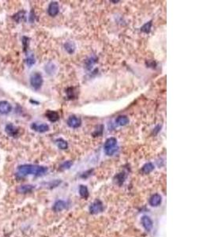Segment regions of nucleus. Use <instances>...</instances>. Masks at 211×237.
I'll list each match as a JSON object with an SVG mask.
<instances>
[{
  "label": "nucleus",
  "instance_id": "f257e3e1",
  "mask_svg": "<svg viewBox=\"0 0 211 237\" xmlns=\"http://www.w3.org/2000/svg\"><path fill=\"white\" fill-rule=\"evenodd\" d=\"M48 172V168L44 166L35 165H23L18 167V172L21 175H33L36 176H40Z\"/></svg>",
  "mask_w": 211,
  "mask_h": 237
},
{
  "label": "nucleus",
  "instance_id": "f03ea898",
  "mask_svg": "<svg viewBox=\"0 0 211 237\" xmlns=\"http://www.w3.org/2000/svg\"><path fill=\"white\" fill-rule=\"evenodd\" d=\"M117 140L116 137H110L106 140L104 145V150L108 156H112L117 151Z\"/></svg>",
  "mask_w": 211,
  "mask_h": 237
},
{
  "label": "nucleus",
  "instance_id": "7ed1b4c3",
  "mask_svg": "<svg viewBox=\"0 0 211 237\" xmlns=\"http://www.w3.org/2000/svg\"><path fill=\"white\" fill-rule=\"evenodd\" d=\"M30 84L35 90H39L43 85V77L40 73H34L30 77Z\"/></svg>",
  "mask_w": 211,
  "mask_h": 237
},
{
  "label": "nucleus",
  "instance_id": "20e7f679",
  "mask_svg": "<svg viewBox=\"0 0 211 237\" xmlns=\"http://www.w3.org/2000/svg\"><path fill=\"white\" fill-rule=\"evenodd\" d=\"M89 212L91 214H99L104 211L103 203L100 200H96L89 205Z\"/></svg>",
  "mask_w": 211,
  "mask_h": 237
},
{
  "label": "nucleus",
  "instance_id": "39448f33",
  "mask_svg": "<svg viewBox=\"0 0 211 237\" xmlns=\"http://www.w3.org/2000/svg\"><path fill=\"white\" fill-rule=\"evenodd\" d=\"M68 127L70 128H78L82 124V120L80 118L77 117L75 115H70L67 121Z\"/></svg>",
  "mask_w": 211,
  "mask_h": 237
},
{
  "label": "nucleus",
  "instance_id": "423d86ee",
  "mask_svg": "<svg viewBox=\"0 0 211 237\" xmlns=\"http://www.w3.org/2000/svg\"><path fill=\"white\" fill-rule=\"evenodd\" d=\"M141 222H142V226H143V228H145L146 232H150L152 228H153V221L148 216H143V217H142Z\"/></svg>",
  "mask_w": 211,
  "mask_h": 237
},
{
  "label": "nucleus",
  "instance_id": "0eeeda50",
  "mask_svg": "<svg viewBox=\"0 0 211 237\" xmlns=\"http://www.w3.org/2000/svg\"><path fill=\"white\" fill-rule=\"evenodd\" d=\"M31 128L33 130H35V131L39 133H44L49 130V126L48 124H45V123L38 124L36 122H33L31 124Z\"/></svg>",
  "mask_w": 211,
  "mask_h": 237
},
{
  "label": "nucleus",
  "instance_id": "6e6552de",
  "mask_svg": "<svg viewBox=\"0 0 211 237\" xmlns=\"http://www.w3.org/2000/svg\"><path fill=\"white\" fill-rule=\"evenodd\" d=\"M161 202H162V197L159 194H154L149 198V203L152 207H157L161 205Z\"/></svg>",
  "mask_w": 211,
  "mask_h": 237
},
{
  "label": "nucleus",
  "instance_id": "1a4fd4ad",
  "mask_svg": "<svg viewBox=\"0 0 211 237\" xmlns=\"http://www.w3.org/2000/svg\"><path fill=\"white\" fill-rule=\"evenodd\" d=\"M59 3L57 2H51L49 4L48 8V14L51 16V17H55L59 14Z\"/></svg>",
  "mask_w": 211,
  "mask_h": 237
},
{
  "label": "nucleus",
  "instance_id": "9d476101",
  "mask_svg": "<svg viewBox=\"0 0 211 237\" xmlns=\"http://www.w3.org/2000/svg\"><path fill=\"white\" fill-rule=\"evenodd\" d=\"M67 207V203L65 201H63V200H58V201H56L55 202V204L53 205L52 210L55 212L58 213L63 211Z\"/></svg>",
  "mask_w": 211,
  "mask_h": 237
},
{
  "label": "nucleus",
  "instance_id": "9b49d317",
  "mask_svg": "<svg viewBox=\"0 0 211 237\" xmlns=\"http://www.w3.org/2000/svg\"><path fill=\"white\" fill-rule=\"evenodd\" d=\"M12 109V106L10 103L6 100H2L0 101V113L1 114H8L10 112V111Z\"/></svg>",
  "mask_w": 211,
  "mask_h": 237
},
{
  "label": "nucleus",
  "instance_id": "f8f14e48",
  "mask_svg": "<svg viewBox=\"0 0 211 237\" xmlns=\"http://www.w3.org/2000/svg\"><path fill=\"white\" fill-rule=\"evenodd\" d=\"M5 130L6 134L10 137H16L18 135V129L14 125L9 123L6 126Z\"/></svg>",
  "mask_w": 211,
  "mask_h": 237
},
{
  "label": "nucleus",
  "instance_id": "ddd939ff",
  "mask_svg": "<svg viewBox=\"0 0 211 237\" xmlns=\"http://www.w3.org/2000/svg\"><path fill=\"white\" fill-rule=\"evenodd\" d=\"M45 115L47 116V118L49 120V121H51V122H56V121H58L59 120V115L58 114V112H56L55 111L48 110V111H47Z\"/></svg>",
  "mask_w": 211,
  "mask_h": 237
},
{
  "label": "nucleus",
  "instance_id": "4468645a",
  "mask_svg": "<svg viewBox=\"0 0 211 237\" xmlns=\"http://www.w3.org/2000/svg\"><path fill=\"white\" fill-rule=\"evenodd\" d=\"M33 189H34V187L33 185H22V186L18 187L17 190L20 194H27V193L32 192Z\"/></svg>",
  "mask_w": 211,
  "mask_h": 237
},
{
  "label": "nucleus",
  "instance_id": "2eb2a0df",
  "mask_svg": "<svg viewBox=\"0 0 211 237\" xmlns=\"http://www.w3.org/2000/svg\"><path fill=\"white\" fill-rule=\"evenodd\" d=\"M129 119L127 118V116H126V115H120V116H119V117L116 118V123L118 126H121V127H123V126H125V125H127V123H129Z\"/></svg>",
  "mask_w": 211,
  "mask_h": 237
},
{
  "label": "nucleus",
  "instance_id": "dca6fc26",
  "mask_svg": "<svg viewBox=\"0 0 211 237\" xmlns=\"http://www.w3.org/2000/svg\"><path fill=\"white\" fill-rule=\"evenodd\" d=\"M64 47H65V50L67 51L69 54H72V53L74 52V51H75L76 45L73 41H67V42L64 44Z\"/></svg>",
  "mask_w": 211,
  "mask_h": 237
},
{
  "label": "nucleus",
  "instance_id": "f3484780",
  "mask_svg": "<svg viewBox=\"0 0 211 237\" xmlns=\"http://www.w3.org/2000/svg\"><path fill=\"white\" fill-rule=\"evenodd\" d=\"M79 195L83 198H87L89 197V195L88 187L85 186V185H80V187H79Z\"/></svg>",
  "mask_w": 211,
  "mask_h": 237
},
{
  "label": "nucleus",
  "instance_id": "a211bd4d",
  "mask_svg": "<svg viewBox=\"0 0 211 237\" xmlns=\"http://www.w3.org/2000/svg\"><path fill=\"white\" fill-rule=\"evenodd\" d=\"M154 169V165L152 163H146V165H143V167L142 168V172L143 174H149Z\"/></svg>",
  "mask_w": 211,
  "mask_h": 237
},
{
  "label": "nucleus",
  "instance_id": "6ab92c4d",
  "mask_svg": "<svg viewBox=\"0 0 211 237\" xmlns=\"http://www.w3.org/2000/svg\"><path fill=\"white\" fill-rule=\"evenodd\" d=\"M56 145L60 150H67L68 148V143L66 142L65 140L62 139V138L56 140Z\"/></svg>",
  "mask_w": 211,
  "mask_h": 237
},
{
  "label": "nucleus",
  "instance_id": "aec40b11",
  "mask_svg": "<svg viewBox=\"0 0 211 237\" xmlns=\"http://www.w3.org/2000/svg\"><path fill=\"white\" fill-rule=\"evenodd\" d=\"M25 11H20L18 12V14H16L14 16V19L17 21V22H20L21 21L25 20Z\"/></svg>",
  "mask_w": 211,
  "mask_h": 237
},
{
  "label": "nucleus",
  "instance_id": "412c9836",
  "mask_svg": "<svg viewBox=\"0 0 211 237\" xmlns=\"http://www.w3.org/2000/svg\"><path fill=\"white\" fill-rule=\"evenodd\" d=\"M151 26H152V21H148V22H146V24H144V25H142V27L141 28V31H142V33H149L150 32Z\"/></svg>",
  "mask_w": 211,
  "mask_h": 237
},
{
  "label": "nucleus",
  "instance_id": "4be33fe9",
  "mask_svg": "<svg viewBox=\"0 0 211 237\" xmlns=\"http://www.w3.org/2000/svg\"><path fill=\"white\" fill-rule=\"evenodd\" d=\"M126 179V175L125 173H119L118 175H116L115 177V180H116V183H118L119 185H122L124 183V180Z\"/></svg>",
  "mask_w": 211,
  "mask_h": 237
},
{
  "label": "nucleus",
  "instance_id": "5701e85b",
  "mask_svg": "<svg viewBox=\"0 0 211 237\" xmlns=\"http://www.w3.org/2000/svg\"><path fill=\"white\" fill-rule=\"evenodd\" d=\"M73 165V162L72 161H70V160H67V161H65V162H63L62 165H61L60 168L61 169H69L71 166Z\"/></svg>",
  "mask_w": 211,
  "mask_h": 237
},
{
  "label": "nucleus",
  "instance_id": "b1692460",
  "mask_svg": "<svg viewBox=\"0 0 211 237\" xmlns=\"http://www.w3.org/2000/svg\"><path fill=\"white\" fill-rule=\"evenodd\" d=\"M67 97L69 99H73L74 97L73 88H68L67 90Z\"/></svg>",
  "mask_w": 211,
  "mask_h": 237
},
{
  "label": "nucleus",
  "instance_id": "393cba45",
  "mask_svg": "<svg viewBox=\"0 0 211 237\" xmlns=\"http://www.w3.org/2000/svg\"><path fill=\"white\" fill-rule=\"evenodd\" d=\"M35 59L33 58V56H30V57H28L27 59H26V62H27V65L31 67L33 66L34 63H35Z\"/></svg>",
  "mask_w": 211,
  "mask_h": 237
}]
</instances>
